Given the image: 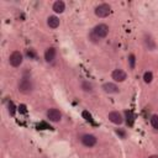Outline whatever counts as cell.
<instances>
[{
	"label": "cell",
	"instance_id": "cell-1",
	"mask_svg": "<svg viewBox=\"0 0 158 158\" xmlns=\"http://www.w3.org/2000/svg\"><path fill=\"white\" fill-rule=\"evenodd\" d=\"M109 26L106 23H98L96 26H94V28L91 30L90 35H89V40L93 43H99L101 40L106 38L109 35Z\"/></svg>",
	"mask_w": 158,
	"mask_h": 158
},
{
	"label": "cell",
	"instance_id": "cell-2",
	"mask_svg": "<svg viewBox=\"0 0 158 158\" xmlns=\"http://www.w3.org/2000/svg\"><path fill=\"white\" fill-rule=\"evenodd\" d=\"M33 89H35V84L30 77H22L17 81V90H19V93H21L23 95L31 94L33 91Z\"/></svg>",
	"mask_w": 158,
	"mask_h": 158
},
{
	"label": "cell",
	"instance_id": "cell-3",
	"mask_svg": "<svg viewBox=\"0 0 158 158\" xmlns=\"http://www.w3.org/2000/svg\"><path fill=\"white\" fill-rule=\"evenodd\" d=\"M94 14L99 19H105L111 14V6L109 4H106V2H101L98 6H95Z\"/></svg>",
	"mask_w": 158,
	"mask_h": 158
},
{
	"label": "cell",
	"instance_id": "cell-4",
	"mask_svg": "<svg viewBox=\"0 0 158 158\" xmlns=\"http://www.w3.org/2000/svg\"><path fill=\"white\" fill-rule=\"evenodd\" d=\"M80 142H81V144H83L84 147H86V148H93V147H95L96 143H98V137H96L95 135H93V133H84V135H81V137H80Z\"/></svg>",
	"mask_w": 158,
	"mask_h": 158
},
{
	"label": "cell",
	"instance_id": "cell-5",
	"mask_svg": "<svg viewBox=\"0 0 158 158\" xmlns=\"http://www.w3.org/2000/svg\"><path fill=\"white\" fill-rule=\"evenodd\" d=\"M23 62V54L20 51H14L9 56V64L14 68H19Z\"/></svg>",
	"mask_w": 158,
	"mask_h": 158
},
{
	"label": "cell",
	"instance_id": "cell-6",
	"mask_svg": "<svg viewBox=\"0 0 158 158\" xmlns=\"http://www.w3.org/2000/svg\"><path fill=\"white\" fill-rule=\"evenodd\" d=\"M46 117H47L51 122L57 123V122H60V121H62L63 115H62V112H60L58 109H56V107H51V109L47 110V112H46Z\"/></svg>",
	"mask_w": 158,
	"mask_h": 158
},
{
	"label": "cell",
	"instance_id": "cell-7",
	"mask_svg": "<svg viewBox=\"0 0 158 158\" xmlns=\"http://www.w3.org/2000/svg\"><path fill=\"white\" fill-rule=\"evenodd\" d=\"M111 79L114 83H123L127 79V73L121 68H116L111 72Z\"/></svg>",
	"mask_w": 158,
	"mask_h": 158
},
{
	"label": "cell",
	"instance_id": "cell-8",
	"mask_svg": "<svg viewBox=\"0 0 158 158\" xmlns=\"http://www.w3.org/2000/svg\"><path fill=\"white\" fill-rule=\"evenodd\" d=\"M101 89L106 94H118L120 93L118 85L116 83H114V81H106V83H104L102 86H101Z\"/></svg>",
	"mask_w": 158,
	"mask_h": 158
},
{
	"label": "cell",
	"instance_id": "cell-9",
	"mask_svg": "<svg viewBox=\"0 0 158 158\" xmlns=\"http://www.w3.org/2000/svg\"><path fill=\"white\" fill-rule=\"evenodd\" d=\"M56 57H57V49H56V47H53V46L47 47L46 51H44V53H43L44 60L47 63H52V62H54Z\"/></svg>",
	"mask_w": 158,
	"mask_h": 158
},
{
	"label": "cell",
	"instance_id": "cell-10",
	"mask_svg": "<svg viewBox=\"0 0 158 158\" xmlns=\"http://www.w3.org/2000/svg\"><path fill=\"white\" fill-rule=\"evenodd\" d=\"M107 118L114 125H122V122H123V116L118 111H110L107 114Z\"/></svg>",
	"mask_w": 158,
	"mask_h": 158
},
{
	"label": "cell",
	"instance_id": "cell-11",
	"mask_svg": "<svg viewBox=\"0 0 158 158\" xmlns=\"http://www.w3.org/2000/svg\"><path fill=\"white\" fill-rule=\"evenodd\" d=\"M59 25H60V20H59L58 16H56V15H51V16L47 17V26H48L49 28L56 30V28L59 27Z\"/></svg>",
	"mask_w": 158,
	"mask_h": 158
},
{
	"label": "cell",
	"instance_id": "cell-12",
	"mask_svg": "<svg viewBox=\"0 0 158 158\" xmlns=\"http://www.w3.org/2000/svg\"><path fill=\"white\" fill-rule=\"evenodd\" d=\"M52 10L54 11V14H63L65 10V2L63 0H56L52 5Z\"/></svg>",
	"mask_w": 158,
	"mask_h": 158
},
{
	"label": "cell",
	"instance_id": "cell-13",
	"mask_svg": "<svg viewBox=\"0 0 158 158\" xmlns=\"http://www.w3.org/2000/svg\"><path fill=\"white\" fill-rule=\"evenodd\" d=\"M80 89L83 91H85V93H93L94 91V85L89 80H83L80 83Z\"/></svg>",
	"mask_w": 158,
	"mask_h": 158
},
{
	"label": "cell",
	"instance_id": "cell-14",
	"mask_svg": "<svg viewBox=\"0 0 158 158\" xmlns=\"http://www.w3.org/2000/svg\"><path fill=\"white\" fill-rule=\"evenodd\" d=\"M143 42H144L146 48H148L149 51L156 49V42H154V40H153L151 36H146V37H144V40H143Z\"/></svg>",
	"mask_w": 158,
	"mask_h": 158
},
{
	"label": "cell",
	"instance_id": "cell-15",
	"mask_svg": "<svg viewBox=\"0 0 158 158\" xmlns=\"http://www.w3.org/2000/svg\"><path fill=\"white\" fill-rule=\"evenodd\" d=\"M143 81L146 84H151L153 81V73L151 70H147L143 73Z\"/></svg>",
	"mask_w": 158,
	"mask_h": 158
},
{
	"label": "cell",
	"instance_id": "cell-16",
	"mask_svg": "<svg viewBox=\"0 0 158 158\" xmlns=\"http://www.w3.org/2000/svg\"><path fill=\"white\" fill-rule=\"evenodd\" d=\"M149 122H151V126L156 130V131H158V115H152L151 116V118H149Z\"/></svg>",
	"mask_w": 158,
	"mask_h": 158
},
{
	"label": "cell",
	"instance_id": "cell-17",
	"mask_svg": "<svg viewBox=\"0 0 158 158\" xmlns=\"http://www.w3.org/2000/svg\"><path fill=\"white\" fill-rule=\"evenodd\" d=\"M128 63H130V68L133 69V68H135V63H136V57H135V54H130V56H128Z\"/></svg>",
	"mask_w": 158,
	"mask_h": 158
},
{
	"label": "cell",
	"instance_id": "cell-18",
	"mask_svg": "<svg viewBox=\"0 0 158 158\" xmlns=\"http://www.w3.org/2000/svg\"><path fill=\"white\" fill-rule=\"evenodd\" d=\"M148 158H158V156H157V154H152V156H149Z\"/></svg>",
	"mask_w": 158,
	"mask_h": 158
}]
</instances>
